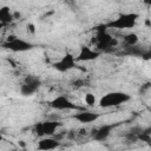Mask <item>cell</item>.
I'll list each match as a JSON object with an SVG mask.
<instances>
[{
	"label": "cell",
	"mask_w": 151,
	"mask_h": 151,
	"mask_svg": "<svg viewBox=\"0 0 151 151\" xmlns=\"http://www.w3.org/2000/svg\"><path fill=\"white\" fill-rule=\"evenodd\" d=\"M138 40H139L138 35L136 33H133V32L127 33V34L124 35V41H125V44L127 46H136L138 44Z\"/></svg>",
	"instance_id": "14"
},
{
	"label": "cell",
	"mask_w": 151,
	"mask_h": 151,
	"mask_svg": "<svg viewBox=\"0 0 151 151\" xmlns=\"http://www.w3.org/2000/svg\"><path fill=\"white\" fill-rule=\"evenodd\" d=\"M96 45L98 48L100 50H106L109 47H113L117 45V40L114 38H112L107 32H106V27L99 26L97 27V34H96Z\"/></svg>",
	"instance_id": "4"
},
{
	"label": "cell",
	"mask_w": 151,
	"mask_h": 151,
	"mask_svg": "<svg viewBox=\"0 0 151 151\" xmlns=\"http://www.w3.org/2000/svg\"><path fill=\"white\" fill-rule=\"evenodd\" d=\"M67 1H72V0H67Z\"/></svg>",
	"instance_id": "20"
},
{
	"label": "cell",
	"mask_w": 151,
	"mask_h": 151,
	"mask_svg": "<svg viewBox=\"0 0 151 151\" xmlns=\"http://www.w3.org/2000/svg\"><path fill=\"white\" fill-rule=\"evenodd\" d=\"M118 124H104V125L99 126L98 129L92 130V138H93V140H96V142H104V140H106L110 137L112 130Z\"/></svg>",
	"instance_id": "8"
},
{
	"label": "cell",
	"mask_w": 151,
	"mask_h": 151,
	"mask_svg": "<svg viewBox=\"0 0 151 151\" xmlns=\"http://www.w3.org/2000/svg\"><path fill=\"white\" fill-rule=\"evenodd\" d=\"M50 106L54 110H58V111H67V110H79L80 107L77 106L73 101H71L68 99V97L66 96H58L55 98H53L51 101H50Z\"/></svg>",
	"instance_id": "7"
},
{
	"label": "cell",
	"mask_w": 151,
	"mask_h": 151,
	"mask_svg": "<svg viewBox=\"0 0 151 151\" xmlns=\"http://www.w3.org/2000/svg\"><path fill=\"white\" fill-rule=\"evenodd\" d=\"M76 64H77V60H76V58L73 57V54L66 53V54H64L59 60H57L55 63H53L52 66H53V68L57 70L58 72L65 73V72H68V71H71L72 68H74V67H76Z\"/></svg>",
	"instance_id": "6"
},
{
	"label": "cell",
	"mask_w": 151,
	"mask_h": 151,
	"mask_svg": "<svg viewBox=\"0 0 151 151\" xmlns=\"http://www.w3.org/2000/svg\"><path fill=\"white\" fill-rule=\"evenodd\" d=\"M96 103H97V99H96L94 94H92V93L85 94V104H87L88 106H94Z\"/></svg>",
	"instance_id": "15"
},
{
	"label": "cell",
	"mask_w": 151,
	"mask_h": 151,
	"mask_svg": "<svg viewBox=\"0 0 151 151\" xmlns=\"http://www.w3.org/2000/svg\"><path fill=\"white\" fill-rule=\"evenodd\" d=\"M73 117H74V119L78 120L79 123L90 124V123H93V122L98 120L99 117H100V113L90 112V111H81V112H79V113H76Z\"/></svg>",
	"instance_id": "11"
},
{
	"label": "cell",
	"mask_w": 151,
	"mask_h": 151,
	"mask_svg": "<svg viewBox=\"0 0 151 151\" xmlns=\"http://www.w3.org/2000/svg\"><path fill=\"white\" fill-rule=\"evenodd\" d=\"M139 19V14L137 13H123L118 15L114 20L105 24L106 28H114V29H130L133 28Z\"/></svg>",
	"instance_id": "1"
},
{
	"label": "cell",
	"mask_w": 151,
	"mask_h": 151,
	"mask_svg": "<svg viewBox=\"0 0 151 151\" xmlns=\"http://www.w3.org/2000/svg\"><path fill=\"white\" fill-rule=\"evenodd\" d=\"M2 138H4V137H2V134L0 133V140H2Z\"/></svg>",
	"instance_id": "19"
},
{
	"label": "cell",
	"mask_w": 151,
	"mask_h": 151,
	"mask_svg": "<svg viewBox=\"0 0 151 151\" xmlns=\"http://www.w3.org/2000/svg\"><path fill=\"white\" fill-rule=\"evenodd\" d=\"M2 47L12 52H27L31 51L34 47V45L25 39L18 38L15 35H9L6 39V41L2 44Z\"/></svg>",
	"instance_id": "3"
},
{
	"label": "cell",
	"mask_w": 151,
	"mask_h": 151,
	"mask_svg": "<svg viewBox=\"0 0 151 151\" xmlns=\"http://www.w3.org/2000/svg\"><path fill=\"white\" fill-rule=\"evenodd\" d=\"M27 27H29V31H31V32H34V26H33L32 24H29V25H27Z\"/></svg>",
	"instance_id": "17"
},
{
	"label": "cell",
	"mask_w": 151,
	"mask_h": 151,
	"mask_svg": "<svg viewBox=\"0 0 151 151\" xmlns=\"http://www.w3.org/2000/svg\"><path fill=\"white\" fill-rule=\"evenodd\" d=\"M83 84H84V81H83V80H77V81H74V86H77V87L83 86Z\"/></svg>",
	"instance_id": "16"
},
{
	"label": "cell",
	"mask_w": 151,
	"mask_h": 151,
	"mask_svg": "<svg viewBox=\"0 0 151 151\" xmlns=\"http://www.w3.org/2000/svg\"><path fill=\"white\" fill-rule=\"evenodd\" d=\"M4 26H5V25H4V24H1V22H0V31H1V29H2V28H4Z\"/></svg>",
	"instance_id": "18"
},
{
	"label": "cell",
	"mask_w": 151,
	"mask_h": 151,
	"mask_svg": "<svg viewBox=\"0 0 151 151\" xmlns=\"http://www.w3.org/2000/svg\"><path fill=\"white\" fill-rule=\"evenodd\" d=\"M100 53L98 51H94L88 46H81L76 60L77 61H91V60L97 59Z\"/></svg>",
	"instance_id": "9"
},
{
	"label": "cell",
	"mask_w": 151,
	"mask_h": 151,
	"mask_svg": "<svg viewBox=\"0 0 151 151\" xmlns=\"http://www.w3.org/2000/svg\"><path fill=\"white\" fill-rule=\"evenodd\" d=\"M60 146V142L55 138H51V136H45V138H41L38 142V149L39 150H54Z\"/></svg>",
	"instance_id": "12"
},
{
	"label": "cell",
	"mask_w": 151,
	"mask_h": 151,
	"mask_svg": "<svg viewBox=\"0 0 151 151\" xmlns=\"http://www.w3.org/2000/svg\"><path fill=\"white\" fill-rule=\"evenodd\" d=\"M14 19V15L8 6H2L0 7V22L4 25H7L12 22Z\"/></svg>",
	"instance_id": "13"
},
{
	"label": "cell",
	"mask_w": 151,
	"mask_h": 151,
	"mask_svg": "<svg viewBox=\"0 0 151 151\" xmlns=\"http://www.w3.org/2000/svg\"><path fill=\"white\" fill-rule=\"evenodd\" d=\"M63 124L58 120H45V122H40V126H41V131L44 137L45 136H53L55 133V131L61 126Z\"/></svg>",
	"instance_id": "10"
},
{
	"label": "cell",
	"mask_w": 151,
	"mask_h": 151,
	"mask_svg": "<svg viewBox=\"0 0 151 151\" xmlns=\"http://www.w3.org/2000/svg\"><path fill=\"white\" fill-rule=\"evenodd\" d=\"M40 85H41V81L39 78L34 76H27L24 83L20 85V93L24 97H31L39 90Z\"/></svg>",
	"instance_id": "5"
},
{
	"label": "cell",
	"mask_w": 151,
	"mask_h": 151,
	"mask_svg": "<svg viewBox=\"0 0 151 151\" xmlns=\"http://www.w3.org/2000/svg\"><path fill=\"white\" fill-rule=\"evenodd\" d=\"M131 99V96L122 92V91H114V92H110L104 94L100 99L98 105L103 109H109V107H113V106H119L122 104L127 103Z\"/></svg>",
	"instance_id": "2"
}]
</instances>
